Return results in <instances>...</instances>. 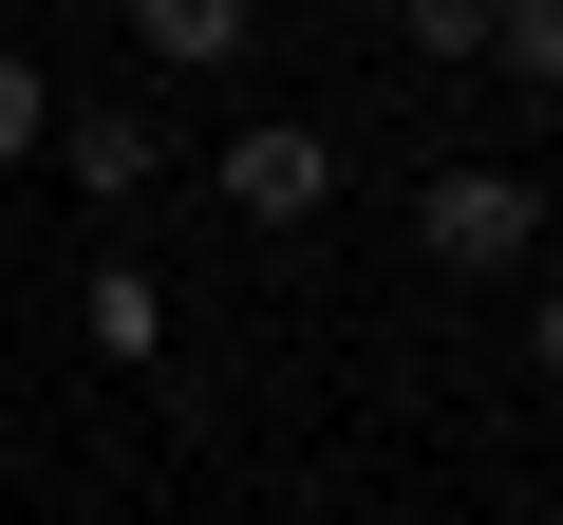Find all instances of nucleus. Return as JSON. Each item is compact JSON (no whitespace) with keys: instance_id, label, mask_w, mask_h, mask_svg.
Wrapping results in <instances>:
<instances>
[{"instance_id":"nucleus-1","label":"nucleus","mask_w":563,"mask_h":525,"mask_svg":"<svg viewBox=\"0 0 563 525\" xmlns=\"http://www.w3.org/2000/svg\"><path fill=\"white\" fill-rule=\"evenodd\" d=\"M413 262H432V282H526V262H544V188L526 169H432L413 188Z\"/></svg>"},{"instance_id":"nucleus-2","label":"nucleus","mask_w":563,"mask_h":525,"mask_svg":"<svg viewBox=\"0 0 563 525\" xmlns=\"http://www.w3.org/2000/svg\"><path fill=\"white\" fill-rule=\"evenodd\" d=\"M207 188H225V225H320V206H339V132H301V113H244V132L207 150Z\"/></svg>"},{"instance_id":"nucleus-3","label":"nucleus","mask_w":563,"mask_h":525,"mask_svg":"<svg viewBox=\"0 0 563 525\" xmlns=\"http://www.w3.org/2000/svg\"><path fill=\"white\" fill-rule=\"evenodd\" d=\"M38 169H76L95 206H132V188H169V113H132V94H95V113H57V150Z\"/></svg>"},{"instance_id":"nucleus-4","label":"nucleus","mask_w":563,"mask_h":525,"mask_svg":"<svg viewBox=\"0 0 563 525\" xmlns=\"http://www.w3.org/2000/svg\"><path fill=\"white\" fill-rule=\"evenodd\" d=\"M132 20V57H169V76H225L244 38H263V0H113Z\"/></svg>"},{"instance_id":"nucleus-5","label":"nucleus","mask_w":563,"mask_h":525,"mask_svg":"<svg viewBox=\"0 0 563 525\" xmlns=\"http://www.w3.org/2000/svg\"><path fill=\"white\" fill-rule=\"evenodd\" d=\"M76 338L132 376V357H169V282H151V262H95V282H76Z\"/></svg>"},{"instance_id":"nucleus-6","label":"nucleus","mask_w":563,"mask_h":525,"mask_svg":"<svg viewBox=\"0 0 563 525\" xmlns=\"http://www.w3.org/2000/svg\"><path fill=\"white\" fill-rule=\"evenodd\" d=\"M488 57H507L526 94H563V0H488Z\"/></svg>"},{"instance_id":"nucleus-7","label":"nucleus","mask_w":563,"mask_h":525,"mask_svg":"<svg viewBox=\"0 0 563 525\" xmlns=\"http://www.w3.org/2000/svg\"><path fill=\"white\" fill-rule=\"evenodd\" d=\"M38 150H57V76H38V57H0V169H38Z\"/></svg>"},{"instance_id":"nucleus-8","label":"nucleus","mask_w":563,"mask_h":525,"mask_svg":"<svg viewBox=\"0 0 563 525\" xmlns=\"http://www.w3.org/2000/svg\"><path fill=\"white\" fill-rule=\"evenodd\" d=\"M395 38L413 57H488V0H395Z\"/></svg>"},{"instance_id":"nucleus-9","label":"nucleus","mask_w":563,"mask_h":525,"mask_svg":"<svg viewBox=\"0 0 563 525\" xmlns=\"http://www.w3.org/2000/svg\"><path fill=\"white\" fill-rule=\"evenodd\" d=\"M526 357H544V394H563V301H526Z\"/></svg>"}]
</instances>
